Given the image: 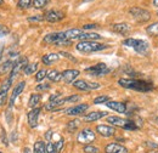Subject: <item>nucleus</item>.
<instances>
[{
	"label": "nucleus",
	"mask_w": 158,
	"mask_h": 153,
	"mask_svg": "<svg viewBox=\"0 0 158 153\" xmlns=\"http://www.w3.org/2000/svg\"><path fill=\"white\" fill-rule=\"evenodd\" d=\"M118 84L122 88L125 89H130V90H136V91H150L152 90L155 86L152 83L146 81V80H139V79H127V78H122L118 80Z\"/></svg>",
	"instance_id": "nucleus-1"
},
{
	"label": "nucleus",
	"mask_w": 158,
	"mask_h": 153,
	"mask_svg": "<svg viewBox=\"0 0 158 153\" xmlns=\"http://www.w3.org/2000/svg\"><path fill=\"white\" fill-rule=\"evenodd\" d=\"M123 45L128 46V48H133L138 54L146 56L150 51V45L147 41L141 40V39H134V38H128L123 40Z\"/></svg>",
	"instance_id": "nucleus-2"
},
{
	"label": "nucleus",
	"mask_w": 158,
	"mask_h": 153,
	"mask_svg": "<svg viewBox=\"0 0 158 153\" xmlns=\"http://www.w3.org/2000/svg\"><path fill=\"white\" fill-rule=\"evenodd\" d=\"M110 45L106 44H100L96 41H80L77 44L76 49L79 52L83 54H91V52H98V51H102L105 49H108Z\"/></svg>",
	"instance_id": "nucleus-3"
},
{
	"label": "nucleus",
	"mask_w": 158,
	"mask_h": 153,
	"mask_svg": "<svg viewBox=\"0 0 158 153\" xmlns=\"http://www.w3.org/2000/svg\"><path fill=\"white\" fill-rule=\"evenodd\" d=\"M107 122L110 124H113L116 126L127 129V130H136L138 129L136 124L130 119H123L119 117H107Z\"/></svg>",
	"instance_id": "nucleus-4"
},
{
	"label": "nucleus",
	"mask_w": 158,
	"mask_h": 153,
	"mask_svg": "<svg viewBox=\"0 0 158 153\" xmlns=\"http://www.w3.org/2000/svg\"><path fill=\"white\" fill-rule=\"evenodd\" d=\"M129 14L134 17L135 21H138L140 23H145V22L150 21V19H151L150 11H147V10H145V9H141V7H138V6L131 7V9L129 10Z\"/></svg>",
	"instance_id": "nucleus-5"
},
{
	"label": "nucleus",
	"mask_w": 158,
	"mask_h": 153,
	"mask_svg": "<svg viewBox=\"0 0 158 153\" xmlns=\"http://www.w3.org/2000/svg\"><path fill=\"white\" fill-rule=\"evenodd\" d=\"M86 73H89L90 76H103L106 74H108L111 72V69L105 64V63H98L93 67H89L85 69Z\"/></svg>",
	"instance_id": "nucleus-6"
},
{
	"label": "nucleus",
	"mask_w": 158,
	"mask_h": 153,
	"mask_svg": "<svg viewBox=\"0 0 158 153\" xmlns=\"http://www.w3.org/2000/svg\"><path fill=\"white\" fill-rule=\"evenodd\" d=\"M73 86L78 90H81V91H89V90H96L99 89L100 85L99 83H89L86 80H83V79H79V80H76L73 83Z\"/></svg>",
	"instance_id": "nucleus-7"
},
{
	"label": "nucleus",
	"mask_w": 158,
	"mask_h": 153,
	"mask_svg": "<svg viewBox=\"0 0 158 153\" xmlns=\"http://www.w3.org/2000/svg\"><path fill=\"white\" fill-rule=\"evenodd\" d=\"M95 140V133L91 129H83L77 136V141L79 143H91Z\"/></svg>",
	"instance_id": "nucleus-8"
},
{
	"label": "nucleus",
	"mask_w": 158,
	"mask_h": 153,
	"mask_svg": "<svg viewBox=\"0 0 158 153\" xmlns=\"http://www.w3.org/2000/svg\"><path fill=\"white\" fill-rule=\"evenodd\" d=\"M28 64V60L26 57H20L15 61V64H14V68L10 73V78L11 79H15V76H17V74L20 73L22 69H24V67Z\"/></svg>",
	"instance_id": "nucleus-9"
},
{
	"label": "nucleus",
	"mask_w": 158,
	"mask_h": 153,
	"mask_svg": "<svg viewBox=\"0 0 158 153\" xmlns=\"http://www.w3.org/2000/svg\"><path fill=\"white\" fill-rule=\"evenodd\" d=\"M44 19L50 23H56L64 19V14L60 10H50L44 15Z\"/></svg>",
	"instance_id": "nucleus-10"
},
{
	"label": "nucleus",
	"mask_w": 158,
	"mask_h": 153,
	"mask_svg": "<svg viewBox=\"0 0 158 153\" xmlns=\"http://www.w3.org/2000/svg\"><path fill=\"white\" fill-rule=\"evenodd\" d=\"M89 108V105L86 103H81V105H77V106H73L71 108H67L64 111V113L67 115H72V117H77V115L83 114L86 110Z\"/></svg>",
	"instance_id": "nucleus-11"
},
{
	"label": "nucleus",
	"mask_w": 158,
	"mask_h": 153,
	"mask_svg": "<svg viewBox=\"0 0 158 153\" xmlns=\"http://www.w3.org/2000/svg\"><path fill=\"white\" fill-rule=\"evenodd\" d=\"M24 86H26V83L24 81H20L16 86H15V89H14V93H12V95L10 97V101H9V108L11 110L12 108V106L15 105V101H16V98L21 95V93L24 90Z\"/></svg>",
	"instance_id": "nucleus-12"
},
{
	"label": "nucleus",
	"mask_w": 158,
	"mask_h": 153,
	"mask_svg": "<svg viewBox=\"0 0 158 153\" xmlns=\"http://www.w3.org/2000/svg\"><path fill=\"white\" fill-rule=\"evenodd\" d=\"M79 76L78 69H66L62 72V80L67 84L74 83V80L77 79V76Z\"/></svg>",
	"instance_id": "nucleus-13"
},
{
	"label": "nucleus",
	"mask_w": 158,
	"mask_h": 153,
	"mask_svg": "<svg viewBox=\"0 0 158 153\" xmlns=\"http://www.w3.org/2000/svg\"><path fill=\"white\" fill-rule=\"evenodd\" d=\"M40 111H41L40 108L35 107V108H33V110L28 113V115H27V118H28V124H29V126H31V128H37Z\"/></svg>",
	"instance_id": "nucleus-14"
},
{
	"label": "nucleus",
	"mask_w": 158,
	"mask_h": 153,
	"mask_svg": "<svg viewBox=\"0 0 158 153\" xmlns=\"http://www.w3.org/2000/svg\"><path fill=\"white\" fill-rule=\"evenodd\" d=\"M105 152L106 153H129V151L119 145V143H116V142H112V143H108L106 147H105Z\"/></svg>",
	"instance_id": "nucleus-15"
},
{
	"label": "nucleus",
	"mask_w": 158,
	"mask_h": 153,
	"mask_svg": "<svg viewBox=\"0 0 158 153\" xmlns=\"http://www.w3.org/2000/svg\"><path fill=\"white\" fill-rule=\"evenodd\" d=\"M96 133L103 137H111L116 134V129L113 126H110V125H98Z\"/></svg>",
	"instance_id": "nucleus-16"
},
{
	"label": "nucleus",
	"mask_w": 158,
	"mask_h": 153,
	"mask_svg": "<svg viewBox=\"0 0 158 153\" xmlns=\"http://www.w3.org/2000/svg\"><path fill=\"white\" fill-rule=\"evenodd\" d=\"M112 31L120 34V35H128L130 33L131 28L128 23H116L112 26Z\"/></svg>",
	"instance_id": "nucleus-17"
},
{
	"label": "nucleus",
	"mask_w": 158,
	"mask_h": 153,
	"mask_svg": "<svg viewBox=\"0 0 158 153\" xmlns=\"http://www.w3.org/2000/svg\"><path fill=\"white\" fill-rule=\"evenodd\" d=\"M106 106L108 108H111L112 111H116L118 113H125L127 112V106L123 102H118V101H108L106 103Z\"/></svg>",
	"instance_id": "nucleus-18"
},
{
	"label": "nucleus",
	"mask_w": 158,
	"mask_h": 153,
	"mask_svg": "<svg viewBox=\"0 0 158 153\" xmlns=\"http://www.w3.org/2000/svg\"><path fill=\"white\" fill-rule=\"evenodd\" d=\"M62 37H64V32H54V33H49V34H46L44 39H43V41L45 43V44H55L60 38H62Z\"/></svg>",
	"instance_id": "nucleus-19"
},
{
	"label": "nucleus",
	"mask_w": 158,
	"mask_h": 153,
	"mask_svg": "<svg viewBox=\"0 0 158 153\" xmlns=\"http://www.w3.org/2000/svg\"><path fill=\"white\" fill-rule=\"evenodd\" d=\"M66 103V98H60V100H55V101H49L45 106H44V108L46 110V111H55L57 107H61L62 105H64Z\"/></svg>",
	"instance_id": "nucleus-20"
},
{
	"label": "nucleus",
	"mask_w": 158,
	"mask_h": 153,
	"mask_svg": "<svg viewBox=\"0 0 158 153\" xmlns=\"http://www.w3.org/2000/svg\"><path fill=\"white\" fill-rule=\"evenodd\" d=\"M106 112H91V113H89V114L84 115V120L85 122H88V123H90V122H96V120H99L101 118H103V117H106Z\"/></svg>",
	"instance_id": "nucleus-21"
},
{
	"label": "nucleus",
	"mask_w": 158,
	"mask_h": 153,
	"mask_svg": "<svg viewBox=\"0 0 158 153\" xmlns=\"http://www.w3.org/2000/svg\"><path fill=\"white\" fill-rule=\"evenodd\" d=\"M101 38V35L98 34V33H86V32H83L80 35H79V38L81 41H95V40H98V39Z\"/></svg>",
	"instance_id": "nucleus-22"
},
{
	"label": "nucleus",
	"mask_w": 158,
	"mask_h": 153,
	"mask_svg": "<svg viewBox=\"0 0 158 153\" xmlns=\"http://www.w3.org/2000/svg\"><path fill=\"white\" fill-rule=\"evenodd\" d=\"M15 64V61L12 60H6L4 63L0 64V74H6L9 71H12Z\"/></svg>",
	"instance_id": "nucleus-23"
},
{
	"label": "nucleus",
	"mask_w": 158,
	"mask_h": 153,
	"mask_svg": "<svg viewBox=\"0 0 158 153\" xmlns=\"http://www.w3.org/2000/svg\"><path fill=\"white\" fill-rule=\"evenodd\" d=\"M84 31L83 29H79V28H73V29H68L64 32V35L67 39H71V40H74V39H78L79 35L83 33Z\"/></svg>",
	"instance_id": "nucleus-24"
},
{
	"label": "nucleus",
	"mask_w": 158,
	"mask_h": 153,
	"mask_svg": "<svg viewBox=\"0 0 158 153\" xmlns=\"http://www.w3.org/2000/svg\"><path fill=\"white\" fill-rule=\"evenodd\" d=\"M59 58H60V56L57 54H49V55H44V56L41 57V61H43V63H45V64H51V63L59 61Z\"/></svg>",
	"instance_id": "nucleus-25"
},
{
	"label": "nucleus",
	"mask_w": 158,
	"mask_h": 153,
	"mask_svg": "<svg viewBox=\"0 0 158 153\" xmlns=\"http://www.w3.org/2000/svg\"><path fill=\"white\" fill-rule=\"evenodd\" d=\"M46 78L49 80H51V81H60L62 79V73H60L59 71H56V69H52V71L48 72Z\"/></svg>",
	"instance_id": "nucleus-26"
},
{
	"label": "nucleus",
	"mask_w": 158,
	"mask_h": 153,
	"mask_svg": "<svg viewBox=\"0 0 158 153\" xmlns=\"http://www.w3.org/2000/svg\"><path fill=\"white\" fill-rule=\"evenodd\" d=\"M37 69H38V63H28V64L24 67L23 73H24L26 76H32L33 73L37 72Z\"/></svg>",
	"instance_id": "nucleus-27"
},
{
	"label": "nucleus",
	"mask_w": 158,
	"mask_h": 153,
	"mask_svg": "<svg viewBox=\"0 0 158 153\" xmlns=\"http://www.w3.org/2000/svg\"><path fill=\"white\" fill-rule=\"evenodd\" d=\"M40 100H41V96L39 94H32L29 97V101H28V106L32 108H35L37 105L40 102Z\"/></svg>",
	"instance_id": "nucleus-28"
},
{
	"label": "nucleus",
	"mask_w": 158,
	"mask_h": 153,
	"mask_svg": "<svg viewBox=\"0 0 158 153\" xmlns=\"http://www.w3.org/2000/svg\"><path fill=\"white\" fill-rule=\"evenodd\" d=\"M33 153H48L46 152V145L43 141H37L34 143V148H33Z\"/></svg>",
	"instance_id": "nucleus-29"
},
{
	"label": "nucleus",
	"mask_w": 158,
	"mask_h": 153,
	"mask_svg": "<svg viewBox=\"0 0 158 153\" xmlns=\"http://www.w3.org/2000/svg\"><path fill=\"white\" fill-rule=\"evenodd\" d=\"M146 32H147V34H150V35H158V22L156 23H152V24H150L147 28H146Z\"/></svg>",
	"instance_id": "nucleus-30"
},
{
	"label": "nucleus",
	"mask_w": 158,
	"mask_h": 153,
	"mask_svg": "<svg viewBox=\"0 0 158 153\" xmlns=\"http://www.w3.org/2000/svg\"><path fill=\"white\" fill-rule=\"evenodd\" d=\"M79 123H80V122H79L78 119H74V120L69 122V123L67 124V130H68L69 133H74V131L78 129Z\"/></svg>",
	"instance_id": "nucleus-31"
},
{
	"label": "nucleus",
	"mask_w": 158,
	"mask_h": 153,
	"mask_svg": "<svg viewBox=\"0 0 158 153\" xmlns=\"http://www.w3.org/2000/svg\"><path fill=\"white\" fill-rule=\"evenodd\" d=\"M12 81H14V79H11L10 76L9 78H6L5 80H4V83H2V85H1V89H0V91H9V89L11 88V85H12Z\"/></svg>",
	"instance_id": "nucleus-32"
},
{
	"label": "nucleus",
	"mask_w": 158,
	"mask_h": 153,
	"mask_svg": "<svg viewBox=\"0 0 158 153\" xmlns=\"http://www.w3.org/2000/svg\"><path fill=\"white\" fill-rule=\"evenodd\" d=\"M48 2H49V0H33L32 1L34 9H43L48 5Z\"/></svg>",
	"instance_id": "nucleus-33"
},
{
	"label": "nucleus",
	"mask_w": 158,
	"mask_h": 153,
	"mask_svg": "<svg viewBox=\"0 0 158 153\" xmlns=\"http://www.w3.org/2000/svg\"><path fill=\"white\" fill-rule=\"evenodd\" d=\"M110 101V97L107 95H101V96H98V97H95L94 98V103L95 105H101V103H107Z\"/></svg>",
	"instance_id": "nucleus-34"
},
{
	"label": "nucleus",
	"mask_w": 158,
	"mask_h": 153,
	"mask_svg": "<svg viewBox=\"0 0 158 153\" xmlns=\"http://www.w3.org/2000/svg\"><path fill=\"white\" fill-rule=\"evenodd\" d=\"M31 5H32V0H19V2H17V6L21 10H26Z\"/></svg>",
	"instance_id": "nucleus-35"
},
{
	"label": "nucleus",
	"mask_w": 158,
	"mask_h": 153,
	"mask_svg": "<svg viewBox=\"0 0 158 153\" xmlns=\"http://www.w3.org/2000/svg\"><path fill=\"white\" fill-rule=\"evenodd\" d=\"M100 150L98 147L93 146V145H86L84 147V153H99Z\"/></svg>",
	"instance_id": "nucleus-36"
},
{
	"label": "nucleus",
	"mask_w": 158,
	"mask_h": 153,
	"mask_svg": "<svg viewBox=\"0 0 158 153\" xmlns=\"http://www.w3.org/2000/svg\"><path fill=\"white\" fill-rule=\"evenodd\" d=\"M48 76V71H45V69H40L39 72L35 74V80L37 81H41L44 78H46Z\"/></svg>",
	"instance_id": "nucleus-37"
},
{
	"label": "nucleus",
	"mask_w": 158,
	"mask_h": 153,
	"mask_svg": "<svg viewBox=\"0 0 158 153\" xmlns=\"http://www.w3.org/2000/svg\"><path fill=\"white\" fill-rule=\"evenodd\" d=\"M46 152H48V153H57L55 143H52V142H49V143L46 145Z\"/></svg>",
	"instance_id": "nucleus-38"
},
{
	"label": "nucleus",
	"mask_w": 158,
	"mask_h": 153,
	"mask_svg": "<svg viewBox=\"0 0 158 153\" xmlns=\"http://www.w3.org/2000/svg\"><path fill=\"white\" fill-rule=\"evenodd\" d=\"M7 101V93L6 91H0V106H4Z\"/></svg>",
	"instance_id": "nucleus-39"
},
{
	"label": "nucleus",
	"mask_w": 158,
	"mask_h": 153,
	"mask_svg": "<svg viewBox=\"0 0 158 153\" xmlns=\"http://www.w3.org/2000/svg\"><path fill=\"white\" fill-rule=\"evenodd\" d=\"M63 143H64V140L63 139H60L59 141L55 143V146H56V151L57 153L61 152V150H62V147H63Z\"/></svg>",
	"instance_id": "nucleus-40"
},
{
	"label": "nucleus",
	"mask_w": 158,
	"mask_h": 153,
	"mask_svg": "<svg viewBox=\"0 0 158 153\" xmlns=\"http://www.w3.org/2000/svg\"><path fill=\"white\" fill-rule=\"evenodd\" d=\"M66 98V102H76V101H78L79 97L78 95H72V96H68V97H64Z\"/></svg>",
	"instance_id": "nucleus-41"
},
{
	"label": "nucleus",
	"mask_w": 158,
	"mask_h": 153,
	"mask_svg": "<svg viewBox=\"0 0 158 153\" xmlns=\"http://www.w3.org/2000/svg\"><path fill=\"white\" fill-rule=\"evenodd\" d=\"M43 19H45L43 16H31L28 21L29 22H40V21H43Z\"/></svg>",
	"instance_id": "nucleus-42"
},
{
	"label": "nucleus",
	"mask_w": 158,
	"mask_h": 153,
	"mask_svg": "<svg viewBox=\"0 0 158 153\" xmlns=\"http://www.w3.org/2000/svg\"><path fill=\"white\" fill-rule=\"evenodd\" d=\"M96 28H99L98 24H85V26H83V31L84 29H96Z\"/></svg>",
	"instance_id": "nucleus-43"
},
{
	"label": "nucleus",
	"mask_w": 158,
	"mask_h": 153,
	"mask_svg": "<svg viewBox=\"0 0 158 153\" xmlns=\"http://www.w3.org/2000/svg\"><path fill=\"white\" fill-rule=\"evenodd\" d=\"M48 89H50L49 84H40L37 86V90H48Z\"/></svg>",
	"instance_id": "nucleus-44"
},
{
	"label": "nucleus",
	"mask_w": 158,
	"mask_h": 153,
	"mask_svg": "<svg viewBox=\"0 0 158 153\" xmlns=\"http://www.w3.org/2000/svg\"><path fill=\"white\" fill-rule=\"evenodd\" d=\"M60 55H61V56H64L66 58H68V60H72V61H74V62H76V58L72 57V56H71L69 54H67V52H60Z\"/></svg>",
	"instance_id": "nucleus-45"
},
{
	"label": "nucleus",
	"mask_w": 158,
	"mask_h": 153,
	"mask_svg": "<svg viewBox=\"0 0 158 153\" xmlns=\"http://www.w3.org/2000/svg\"><path fill=\"white\" fill-rule=\"evenodd\" d=\"M51 136H52V130H48V131H46V134H45L46 140H48V141H50V140H51Z\"/></svg>",
	"instance_id": "nucleus-46"
},
{
	"label": "nucleus",
	"mask_w": 158,
	"mask_h": 153,
	"mask_svg": "<svg viewBox=\"0 0 158 153\" xmlns=\"http://www.w3.org/2000/svg\"><path fill=\"white\" fill-rule=\"evenodd\" d=\"M60 95L59 94H55V95L50 96V101H55V100H59Z\"/></svg>",
	"instance_id": "nucleus-47"
},
{
	"label": "nucleus",
	"mask_w": 158,
	"mask_h": 153,
	"mask_svg": "<svg viewBox=\"0 0 158 153\" xmlns=\"http://www.w3.org/2000/svg\"><path fill=\"white\" fill-rule=\"evenodd\" d=\"M23 153H32V152H31V150H29L28 147H26V148L23 150Z\"/></svg>",
	"instance_id": "nucleus-48"
},
{
	"label": "nucleus",
	"mask_w": 158,
	"mask_h": 153,
	"mask_svg": "<svg viewBox=\"0 0 158 153\" xmlns=\"http://www.w3.org/2000/svg\"><path fill=\"white\" fill-rule=\"evenodd\" d=\"M153 6H155V7H158V0H153Z\"/></svg>",
	"instance_id": "nucleus-49"
},
{
	"label": "nucleus",
	"mask_w": 158,
	"mask_h": 153,
	"mask_svg": "<svg viewBox=\"0 0 158 153\" xmlns=\"http://www.w3.org/2000/svg\"><path fill=\"white\" fill-rule=\"evenodd\" d=\"M1 56H2V48L0 46V61H1Z\"/></svg>",
	"instance_id": "nucleus-50"
},
{
	"label": "nucleus",
	"mask_w": 158,
	"mask_h": 153,
	"mask_svg": "<svg viewBox=\"0 0 158 153\" xmlns=\"http://www.w3.org/2000/svg\"><path fill=\"white\" fill-rule=\"evenodd\" d=\"M88 1H93V0H83V2H88Z\"/></svg>",
	"instance_id": "nucleus-51"
},
{
	"label": "nucleus",
	"mask_w": 158,
	"mask_h": 153,
	"mask_svg": "<svg viewBox=\"0 0 158 153\" xmlns=\"http://www.w3.org/2000/svg\"><path fill=\"white\" fill-rule=\"evenodd\" d=\"M4 4V0H0V5H2Z\"/></svg>",
	"instance_id": "nucleus-52"
},
{
	"label": "nucleus",
	"mask_w": 158,
	"mask_h": 153,
	"mask_svg": "<svg viewBox=\"0 0 158 153\" xmlns=\"http://www.w3.org/2000/svg\"><path fill=\"white\" fill-rule=\"evenodd\" d=\"M155 122H156V123H157V124H158V117H157V118H156V119H155Z\"/></svg>",
	"instance_id": "nucleus-53"
},
{
	"label": "nucleus",
	"mask_w": 158,
	"mask_h": 153,
	"mask_svg": "<svg viewBox=\"0 0 158 153\" xmlns=\"http://www.w3.org/2000/svg\"><path fill=\"white\" fill-rule=\"evenodd\" d=\"M157 15H158V11H157Z\"/></svg>",
	"instance_id": "nucleus-54"
}]
</instances>
